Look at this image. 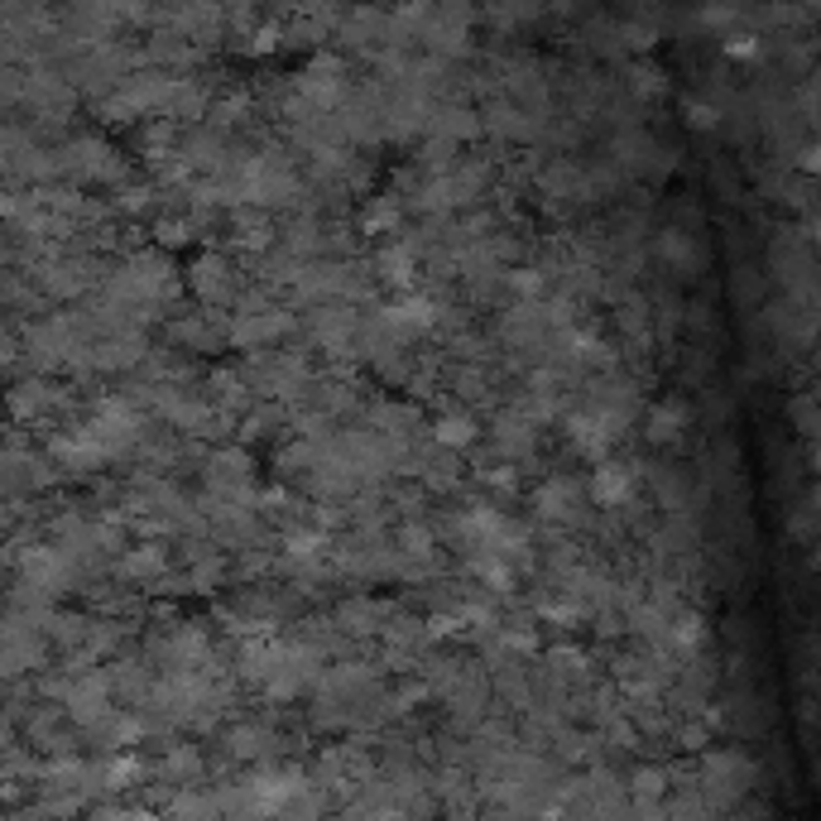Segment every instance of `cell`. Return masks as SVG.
<instances>
[{"label":"cell","mask_w":821,"mask_h":821,"mask_svg":"<svg viewBox=\"0 0 821 821\" xmlns=\"http://www.w3.org/2000/svg\"><path fill=\"white\" fill-rule=\"evenodd\" d=\"M207 486H212V495L246 500L250 495V461L241 452H217V457L207 461Z\"/></svg>","instance_id":"4"},{"label":"cell","mask_w":821,"mask_h":821,"mask_svg":"<svg viewBox=\"0 0 821 821\" xmlns=\"http://www.w3.org/2000/svg\"><path fill=\"white\" fill-rule=\"evenodd\" d=\"M395 221H399V207H395V202H375V207L365 212V231H389Z\"/></svg>","instance_id":"14"},{"label":"cell","mask_w":821,"mask_h":821,"mask_svg":"<svg viewBox=\"0 0 821 821\" xmlns=\"http://www.w3.org/2000/svg\"><path fill=\"white\" fill-rule=\"evenodd\" d=\"M635 793H639V798H659V793H663V774H659V768H643V774L635 778Z\"/></svg>","instance_id":"16"},{"label":"cell","mask_w":821,"mask_h":821,"mask_svg":"<svg viewBox=\"0 0 821 821\" xmlns=\"http://www.w3.org/2000/svg\"><path fill=\"white\" fill-rule=\"evenodd\" d=\"M591 490H581L572 476H548V481L538 486V520L548 524H562V528H577V524H591V504H586Z\"/></svg>","instance_id":"1"},{"label":"cell","mask_w":821,"mask_h":821,"mask_svg":"<svg viewBox=\"0 0 821 821\" xmlns=\"http://www.w3.org/2000/svg\"><path fill=\"white\" fill-rule=\"evenodd\" d=\"M682 433H687V403H682V399L653 403V413H649V442L668 447V442H677Z\"/></svg>","instance_id":"8"},{"label":"cell","mask_w":821,"mask_h":821,"mask_svg":"<svg viewBox=\"0 0 821 821\" xmlns=\"http://www.w3.org/2000/svg\"><path fill=\"white\" fill-rule=\"evenodd\" d=\"M288 312H270V308H260V312H246L241 322H231V341L236 346H270V341H280L288 332Z\"/></svg>","instance_id":"5"},{"label":"cell","mask_w":821,"mask_h":821,"mask_svg":"<svg viewBox=\"0 0 821 821\" xmlns=\"http://www.w3.org/2000/svg\"><path fill=\"white\" fill-rule=\"evenodd\" d=\"M193 288H197V298L207 303V308H221V303H231L236 298V274H231V264H226L221 255H202L193 264Z\"/></svg>","instance_id":"3"},{"label":"cell","mask_w":821,"mask_h":821,"mask_svg":"<svg viewBox=\"0 0 821 821\" xmlns=\"http://www.w3.org/2000/svg\"><path fill=\"white\" fill-rule=\"evenodd\" d=\"M163 572H169V558H163V548H155V543H145V548L121 558V577L130 581H159Z\"/></svg>","instance_id":"9"},{"label":"cell","mask_w":821,"mask_h":821,"mask_svg":"<svg viewBox=\"0 0 821 821\" xmlns=\"http://www.w3.org/2000/svg\"><path fill=\"white\" fill-rule=\"evenodd\" d=\"M653 255H659L668 270H677V274H687L692 270V260H697V250H692V241L682 231H663V241L653 246Z\"/></svg>","instance_id":"12"},{"label":"cell","mask_w":821,"mask_h":821,"mask_svg":"<svg viewBox=\"0 0 821 821\" xmlns=\"http://www.w3.org/2000/svg\"><path fill=\"white\" fill-rule=\"evenodd\" d=\"M20 466H24V457H20V447H15V452H10V490H20V486H24ZM30 471H34V486H44V481H48V466H39V461H34Z\"/></svg>","instance_id":"15"},{"label":"cell","mask_w":821,"mask_h":821,"mask_svg":"<svg viewBox=\"0 0 821 821\" xmlns=\"http://www.w3.org/2000/svg\"><path fill=\"white\" fill-rule=\"evenodd\" d=\"M538 447V419H528L524 409H510L495 419V452L504 461H520Z\"/></svg>","instance_id":"2"},{"label":"cell","mask_w":821,"mask_h":821,"mask_svg":"<svg viewBox=\"0 0 821 821\" xmlns=\"http://www.w3.org/2000/svg\"><path fill=\"white\" fill-rule=\"evenodd\" d=\"M231 760H264V754L274 750V736L270 730H260V726H241V730H231Z\"/></svg>","instance_id":"10"},{"label":"cell","mask_w":821,"mask_h":821,"mask_svg":"<svg viewBox=\"0 0 821 821\" xmlns=\"http://www.w3.org/2000/svg\"><path fill=\"white\" fill-rule=\"evenodd\" d=\"M629 490H635V466L629 461H601L596 476H591V500L605 504V510H611V504H625Z\"/></svg>","instance_id":"6"},{"label":"cell","mask_w":821,"mask_h":821,"mask_svg":"<svg viewBox=\"0 0 821 821\" xmlns=\"http://www.w3.org/2000/svg\"><path fill=\"white\" fill-rule=\"evenodd\" d=\"M433 442H442V447H452V452H466L476 442V419H466V413H447V419H437Z\"/></svg>","instance_id":"11"},{"label":"cell","mask_w":821,"mask_h":821,"mask_svg":"<svg viewBox=\"0 0 821 821\" xmlns=\"http://www.w3.org/2000/svg\"><path fill=\"white\" fill-rule=\"evenodd\" d=\"M385 620H389V611L380 601H370V596H356V601H346L337 611V625L346 629V635H385Z\"/></svg>","instance_id":"7"},{"label":"cell","mask_w":821,"mask_h":821,"mask_svg":"<svg viewBox=\"0 0 821 821\" xmlns=\"http://www.w3.org/2000/svg\"><path fill=\"white\" fill-rule=\"evenodd\" d=\"M54 399H58V389H54V385H39V380L20 385V389H15V419H30V413H44Z\"/></svg>","instance_id":"13"}]
</instances>
